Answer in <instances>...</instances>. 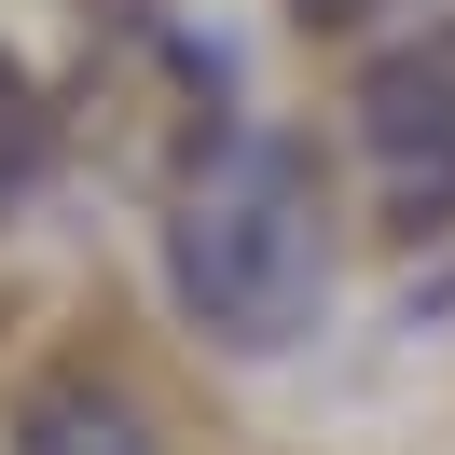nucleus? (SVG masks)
Listing matches in <instances>:
<instances>
[{"label":"nucleus","instance_id":"obj_1","mask_svg":"<svg viewBox=\"0 0 455 455\" xmlns=\"http://www.w3.org/2000/svg\"><path fill=\"white\" fill-rule=\"evenodd\" d=\"M166 304L221 359H290L331 317V194L290 124H207L166 180Z\"/></svg>","mask_w":455,"mask_h":455},{"label":"nucleus","instance_id":"obj_2","mask_svg":"<svg viewBox=\"0 0 455 455\" xmlns=\"http://www.w3.org/2000/svg\"><path fill=\"white\" fill-rule=\"evenodd\" d=\"M345 139H359V194L387 249H442L455 235V28L387 42L345 97Z\"/></svg>","mask_w":455,"mask_h":455},{"label":"nucleus","instance_id":"obj_3","mask_svg":"<svg viewBox=\"0 0 455 455\" xmlns=\"http://www.w3.org/2000/svg\"><path fill=\"white\" fill-rule=\"evenodd\" d=\"M14 455H152V414L97 372H56V387L14 400Z\"/></svg>","mask_w":455,"mask_h":455},{"label":"nucleus","instance_id":"obj_4","mask_svg":"<svg viewBox=\"0 0 455 455\" xmlns=\"http://www.w3.org/2000/svg\"><path fill=\"white\" fill-rule=\"evenodd\" d=\"M28 180H42V84H28V56L0 42V221L28 207Z\"/></svg>","mask_w":455,"mask_h":455},{"label":"nucleus","instance_id":"obj_5","mask_svg":"<svg viewBox=\"0 0 455 455\" xmlns=\"http://www.w3.org/2000/svg\"><path fill=\"white\" fill-rule=\"evenodd\" d=\"M290 14H304V28H387L400 0H290Z\"/></svg>","mask_w":455,"mask_h":455}]
</instances>
